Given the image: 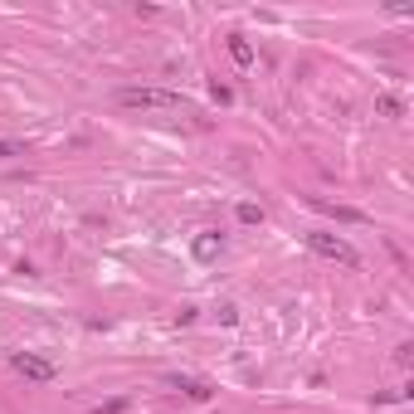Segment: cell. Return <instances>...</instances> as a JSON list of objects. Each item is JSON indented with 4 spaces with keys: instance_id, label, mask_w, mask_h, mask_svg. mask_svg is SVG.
<instances>
[{
    "instance_id": "cell-1",
    "label": "cell",
    "mask_w": 414,
    "mask_h": 414,
    "mask_svg": "<svg viewBox=\"0 0 414 414\" xmlns=\"http://www.w3.org/2000/svg\"><path fill=\"white\" fill-rule=\"evenodd\" d=\"M117 103L122 108H146V112H191L195 103L186 93H171V88H117Z\"/></svg>"
},
{
    "instance_id": "cell-2",
    "label": "cell",
    "mask_w": 414,
    "mask_h": 414,
    "mask_svg": "<svg viewBox=\"0 0 414 414\" xmlns=\"http://www.w3.org/2000/svg\"><path fill=\"white\" fill-rule=\"evenodd\" d=\"M303 244L312 248V253H322V258H331V263H341V268H360V253L341 234H322V229H312V234H303Z\"/></svg>"
},
{
    "instance_id": "cell-3",
    "label": "cell",
    "mask_w": 414,
    "mask_h": 414,
    "mask_svg": "<svg viewBox=\"0 0 414 414\" xmlns=\"http://www.w3.org/2000/svg\"><path fill=\"white\" fill-rule=\"evenodd\" d=\"M10 370L15 375H25V380H34V385H49V380H59V365L44 356H29V351H15L10 356Z\"/></svg>"
},
{
    "instance_id": "cell-4",
    "label": "cell",
    "mask_w": 414,
    "mask_h": 414,
    "mask_svg": "<svg viewBox=\"0 0 414 414\" xmlns=\"http://www.w3.org/2000/svg\"><path fill=\"white\" fill-rule=\"evenodd\" d=\"M317 215H331V220H341V224H370V215L365 210H351V205H331V200H307Z\"/></svg>"
},
{
    "instance_id": "cell-5",
    "label": "cell",
    "mask_w": 414,
    "mask_h": 414,
    "mask_svg": "<svg viewBox=\"0 0 414 414\" xmlns=\"http://www.w3.org/2000/svg\"><path fill=\"white\" fill-rule=\"evenodd\" d=\"M171 385L176 390H186L195 405H205V400H215V385H205V380H181V375H171Z\"/></svg>"
},
{
    "instance_id": "cell-6",
    "label": "cell",
    "mask_w": 414,
    "mask_h": 414,
    "mask_svg": "<svg viewBox=\"0 0 414 414\" xmlns=\"http://www.w3.org/2000/svg\"><path fill=\"white\" fill-rule=\"evenodd\" d=\"M229 59H234L239 69H248V64H253V44H248L244 34H229Z\"/></svg>"
},
{
    "instance_id": "cell-7",
    "label": "cell",
    "mask_w": 414,
    "mask_h": 414,
    "mask_svg": "<svg viewBox=\"0 0 414 414\" xmlns=\"http://www.w3.org/2000/svg\"><path fill=\"white\" fill-rule=\"evenodd\" d=\"M195 258H200V263L220 258V234H200V239H195Z\"/></svg>"
},
{
    "instance_id": "cell-8",
    "label": "cell",
    "mask_w": 414,
    "mask_h": 414,
    "mask_svg": "<svg viewBox=\"0 0 414 414\" xmlns=\"http://www.w3.org/2000/svg\"><path fill=\"white\" fill-rule=\"evenodd\" d=\"M234 215H239V224H263V220H268V210H263V205H253V200H244Z\"/></svg>"
},
{
    "instance_id": "cell-9",
    "label": "cell",
    "mask_w": 414,
    "mask_h": 414,
    "mask_svg": "<svg viewBox=\"0 0 414 414\" xmlns=\"http://www.w3.org/2000/svg\"><path fill=\"white\" fill-rule=\"evenodd\" d=\"M375 112H380V117H405V103H400L395 93H380V98H375Z\"/></svg>"
},
{
    "instance_id": "cell-10",
    "label": "cell",
    "mask_w": 414,
    "mask_h": 414,
    "mask_svg": "<svg viewBox=\"0 0 414 414\" xmlns=\"http://www.w3.org/2000/svg\"><path fill=\"white\" fill-rule=\"evenodd\" d=\"M132 410V400H108V405H98L93 414H127Z\"/></svg>"
},
{
    "instance_id": "cell-11",
    "label": "cell",
    "mask_w": 414,
    "mask_h": 414,
    "mask_svg": "<svg viewBox=\"0 0 414 414\" xmlns=\"http://www.w3.org/2000/svg\"><path fill=\"white\" fill-rule=\"evenodd\" d=\"M395 360H400V365H410V360H414V346H410V341H405V346H395Z\"/></svg>"
},
{
    "instance_id": "cell-12",
    "label": "cell",
    "mask_w": 414,
    "mask_h": 414,
    "mask_svg": "<svg viewBox=\"0 0 414 414\" xmlns=\"http://www.w3.org/2000/svg\"><path fill=\"white\" fill-rule=\"evenodd\" d=\"M20 151H25L20 141H0V161H5V156H20Z\"/></svg>"
}]
</instances>
